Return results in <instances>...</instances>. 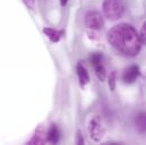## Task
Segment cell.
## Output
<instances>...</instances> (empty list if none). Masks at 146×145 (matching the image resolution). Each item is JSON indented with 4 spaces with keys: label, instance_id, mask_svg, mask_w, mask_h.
I'll return each instance as SVG.
<instances>
[{
    "label": "cell",
    "instance_id": "cell-1",
    "mask_svg": "<svg viewBox=\"0 0 146 145\" xmlns=\"http://www.w3.org/2000/svg\"><path fill=\"white\" fill-rule=\"evenodd\" d=\"M109 44L126 57H135L139 53L142 42L136 29L127 23L114 25L108 33Z\"/></svg>",
    "mask_w": 146,
    "mask_h": 145
},
{
    "label": "cell",
    "instance_id": "cell-2",
    "mask_svg": "<svg viewBox=\"0 0 146 145\" xmlns=\"http://www.w3.org/2000/svg\"><path fill=\"white\" fill-rule=\"evenodd\" d=\"M87 132L93 142L99 143L102 141V138L106 135V125L101 116L95 114L90 119L87 125Z\"/></svg>",
    "mask_w": 146,
    "mask_h": 145
},
{
    "label": "cell",
    "instance_id": "cell-3",
    "mask_svg": "<svg viewBox=\"0 0 146 145\" xmlns=\"http://www.w3.org/2000/svg\"><path fill=\"white\" fill-rule=\"evenodd\" d=\"M102 10L109 21H117L125 13V5L121 0H103Z\"/></svg>",
    "mask_w": 146,
    "mask_h": 145
},
{
    "label": "cell",
    "instance_id": "cell-4",
    "mask_svg": "<svg viewBox=\"0 0 146 145\" xmlns=\"http://www.w3.org/2000/svg\"><path fill=\"white\" fill-rule=\"evenodd\" d=\"M84 23H85V26L91 31H98L104 26V19L102 15L95 10H91L86 13Z\"/></svg>",
    "mask_w": 146,
    "mask_h": 145
},
{
    "label": "cell",
    "instance_id": "cell-5",
    "mask_svg": "<svg viewBox=\"0 0 146 145\" xmlns=\"http://www.w3.org/2000/svg\"><path fill=\"white\" fill-rule=\"evenodd\" d=\"M139 75H141L139 67L136 65H133V66H129L128 68L125 69V72L122 74V80L126 84H133L137 80Z\"/></svg>",
    "mask_w": 146,
    "mask_h": 145
},
{
    "label": "cell",
    "instance_id": "cell-6",
    "mask_svg": "<svg viewBox=\"0 0 146 145\" xmlns=\"http://www.w3.org/2000/svg\"><path fill=\"white\" fill-rule=\"evenodd\" d=\"M76 72H77V76H78V80H79V84L82 87L86 86L88 83H90V75H88V72L87 69L85 68V66L79 63L76 67Z\"/></svg>",
    "mask_w": 146,
    "mask_h": 145
},
{
    "label": "cell",
    "instance_id": "cell-7",
    "mask_svg": "<svg viewBox=\"0 0 146 145\" xmlns=\"http://www.w3.org/2000/svg\"><path fill=\"white\" fill-rule=\"evenodd\" d=\"M44 142H46V133L43 126H38L33 137L29 141V144H43Z\"/></svg>",
    "mask_w": 146,
    "mask_h": 145
},
{
    "label": "cell",
    "instance_id": "cell-8",
    "mask_svg": "<svg viewBox=\"0 0 146 145\" xmlns=\"http://www.w3.org/2000/svg\"><path fill=\"white\" fill-rule=\"evenodd\" d=\"M60 140V132L56 125H51L49 130L46 132V142L57 144Z\"/></svg>",
    "mask_w": 146,
    "mask_h": 145
},
{
    "label": "cell",
    "instance_id": "cell-9",
    "mask_svg": "<svg viewBox=\"0 0 146 145\" xmlns=\"http://www.w3.org/2000/svg\"><path fill=\"white\" fill-rule=\"evenodd\" d=\"M43 33L49 37V40L53 43H57L60 41V39L64 36V31H58V30H54V29H50V27H45L43 30Z\"/></svg>",
    "mask_w": 146,
    "mask_h": 145
},
{
    "label": "cell",
    "instance_id": "cell-10",
    "mask_svg": "<svg viewBox=\"0 0 146 145\" xmlns=\"http://www.w3.org/2000/svg\"><path fill=\"white\" fill-rule=\"evenodd\" d=\"M135 125H136V129L139 133H146V113L142 112L139 113L136 119H135Z\"/></svg>",
    "mask_w": 146,
    "mask_h": 145
},
{
    "label": "cell",
    "instance_id": "cell-11",
    "mask_svg": "<svg viewBox=\"0 0 146 145\" xmlns=\"http://www.w3.org/2000/svg\"><path fill=\"white\" fill-rule=\"evenodd\" d=\"M93 67H94V71H95L96 77H98L101 82H104V80L107 79V76H108L107 69H106V67H104V64L102 63V64L95 65V66H93Z\"/></svg>",
    "mask_w": 146,
    "mask_h": 145
},
{
    "label": "cell",
    "instance_id": "cell-12",
    "mask_svg": "<svg viewBox=\"0 0 146 145\" xmlns=\"http://www.w3.org/2000/svg\"><path fill=\"white\" fill-rule=\"evenodd\" d=\"M107 78H108V84H109V87L111 91H114L115 90V80H117V72H111L107 76Z\"/></svg>",
    "mask_w": 146,
    "mask_h": 145
},
{
    "label": "cell",
    "instance_id": "cell-13",
    "mask_svg": "<svg viewBox=\"0 0 146 145\" xmlns=\"http://www.w3.org/2000/svg\"><path fill=\"white\" fill-rule=\"evenodd\" d=\"M139 39L143 44H146V22L142 25V29L139 32Z\"/></svg>",
    "mask_w": 146,
    "mask_h": 145
},
{
    "label": "cell",
    "instance_id": "cell-14",
    "mask_svg": "<svg viewBox=\"0 0 146 145\" xmlns=\"http://www.w3.org/2000/svg\"><path fill=\"white\" fill-rule=\"evenodd\" d=\"M23 2L29 9H33L35 7V0H23Z\"/></svg>",
    "mask_w": 146,
    "mask_h": 145
},
{
    "label": "cell",
    "instance_id": "cell-15",
    "mask_svg": "<svg viewBox=\"0 0 146 145\" xmlns=\"http://www.w3.org/2000/svg\"><path fill=\"white\" fill-rule=\"evenodd\" d=\"M76 143H77V144H83V143H84V140H83V136H82L80 132L77 133V141H76Z\"/></svg>",
    "mask_w": 146,
    "mask_h": 145
},
{
    "label": "cell",
    "instance_id": "cell-16",
    "mask_svg": "<svg viewBox=\"0 0 146 145\" xmlns=\"http://www.w3.org/2000/svg\"><path fill=\"white\" fill-rule=\"evenodd\" d=\"M67 2H68V0H60V5L64 7V6H66L67 5Z\"/></svg>",
    "mask_w": 146,
    "mask_h": 145
}]
</instances>
